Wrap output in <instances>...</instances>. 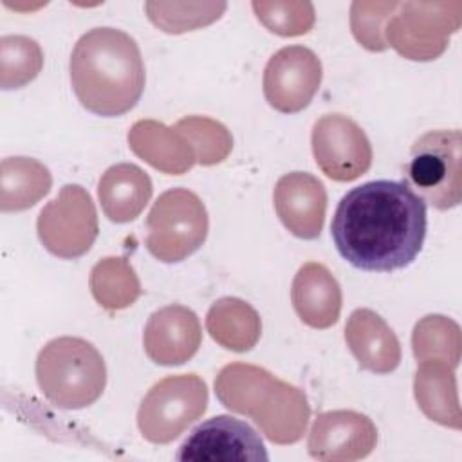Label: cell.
Masks as SVG:
<instances>
[{
    "label": "cell",
    "instance_id": "cell-10",
    "mask_svg": "<svg viewBox=\"0 0 462 462\" xmlns=\"http://www.w3.org/2000/svg\"><path fill=\"white\" fill-rule=\"evenodd\" d=\"M310 144L318 168L332 180H356L372 166V144L365 130L348 116H321L314 123Z\"/></svg>",
    "mask_w": 462,
    "mask_h": 462
},
{
    "label": "cell",
    "instance_id": "cell-18",
    "mask_svg": "<svg viewBox=\"0 0 462 462\" xmlns=\"http://www.w3.org/2000/svg\"><path fill=\"white\" fill-rule=\"evenodd\" d=\"M128 146L137 157L168 175H182L197 162L184 135L153 119L134 123L128 132Z\"/></svg>",
    "mask_w": 462,
    "mask_h": 462
},
{
    "label": "cell",
    "instance_id": "cell-16",
    "mask_svg": "<svg viewBox=\"0 0 462 462\" xmlns=\"http://www.w3.org/2000/svg\"><path fill=\"white\" fill-rule=\"evenodd\" d=\"M345 341L357 365L372 374H390L401 363V343L395 332L370 309H356L348 316Z\"/></svg>",
    "mask_w": 462,
    "mask_h": 462
},
{
    "label": "cell",
    "instance_id": "cell-29",
    "mask_svg": "<svg viewBox=\"0 0 462 462\" xmlns=\"http://www.w3.org/2000/svg\"><path fill=\"white\" fill-rule=\"evenodd\" d=\"M399 2H354L350 7V25L356 40L368 51L388 49L384 27Z\"/></svg>",
    "mask_w": 462,
    "mask_h": 462
},
{
    "label": "cell",
    "instance_id": "cell-27",
    "mask_svg": "<svg viewBox=\"0 0 462 462\" xmlns=\"http://www.w3.org/2000/svg\"><path fill=\"white\" fill-rule=\"evenodd\" d=\"M226 2L206 4H171V2H146L144 9L153 25L170 34H180L209 25L222 16Z\"/></svg>",
    "mask_w": 462,
    "mask_h": 462
},
{
    "label": "cell",
    "instance_id": "cell-6",
    "mask_svg": "<svg viewBox=\"0 0 462 462\" xmlns=\"http://www.w3.org/2000/svg\"><path fill=\"white\" fill-rule=\"evenodd\" d=\"M406 184L435 209L457 208L462 200V134L460 130H431L420 135L404 168Z\"/></svg>",
    "mask_w": 462,
    "mask_h": 462
},
{
    "label": "cell",
    "instance_id": "cell-23",
    "mask_svg": "<svg viewBox=\"0 0 462 462\" xmlns=\"http://www.w3.org/2000/svg\"><path fill=\"white\" fill-rule=\"evenodd\" d=\"M90 291L103 309L121 310L139 298L141 283L125 258L108 256L92 267Z\"/></svg>",
    "mask_w": 462,
    "mask_h": 462
},
{
    "label": "cell",
    "instance_id": "cell-2",
    "mask_svg": "<svg viewBox=\"0 0 462 462\" xmlns=\"http://www.w3.org/2000/svg\"><path fill=\"white\" fill-rule=\"evenodd\" d=\"M69 69L78 101L101 117L130 112L144 90L139 45L116 27H94L85 32L72 49Z\"/></svg>",
    "mask_w": 462,
    "mask_h": 462
},
{
    "label": "cell",
    "instance_id": "cell-8",
    "mask_svg": "<svg viewBox=\"0 0 462 462\" xmlns=\"http://www.w3.org/2000/svg\"><path fill=\"white\" fill-rule=\"evenodd\" d=\"M460 13V2H399L384 27L386 45L408 60H435L458 31Z\"/></svg>",
    "mask_w": 462,
    "mask_h": 462
},
{
    "label": "cell",
    "instance_id": "cell-26",
    "mask_svg": "<svg viewBox=\"0 0 462 462\" xmlns=\"http://www.w3.org/2000/svg\"><path fill=\"white\" fill-rule=\"evenodd\" d=\"M173 128L184 135L195 153V161L202 166H213L222 162L233 148L231 134L222 123L215 119L188 116L177 121Z\"/></svg>",
    "mask_w": 462,
    "mask_h": 462
},
{
    "label": "cell",
    "instance_id": "cell-20",
    "mask_svg": "<svg viewBox=\"0 0 462 462\" xmlns=\"http://www.w3.org/2000/svg\"><path fill=\"white\" fill-rule=\"evenodd\" d=\"M413 392L420 411L430 420L453 430L462 428L455 368L439 361L419 363Z\"/></svg>",
    "mask_w": 462,
    "mask_h": 462
},
{
    "label": "cell",
    "instance_id": "cell-24",
    "mask_svg": "<svg viewBox=\"0 0 462 462\" xmlns=\"http://www.w3.org/2000/svg\"><path fill=\"white\" fill-rule=\"evenodd\" d=\"M411 348L417 363L439 361L457 368L462 348L460 327L440 314L424 316L413 327Z\"/></svg>",
    "mask_w": 462,
    "mask_h": 462
},
{
    "label": "cell",
    "instance_id": "cell-7",
    "mask_svg": "<svg viewBox=\"0 0 462 462\" xmlns=\"http://www.w3.org/2000/svg\"><path fill=\"white\" fill-rule=\"evenodd\" d=\"M208 408V386L197 374L168 375L155 383L137 410L144 440L168 444L188 430Z\"/></svg>",
    "mask_w": 462,
    "mask_h": 462
},
{
    "label": "cell",
    "instance_id": "cell-11",
    "mask_svg": "<svg viewBox=\"0 0 462 462\" xmlns=\"http://www.w3.org/2000/svg\"><path fill=\"white\" fill-rule=\"evenodd\" d=\"M321 78V61L310 49L303 45L283 47L265 65V101L282 114L301 112L316 96Z\"/></svg>",
    "mask_w": 462,
    "mask_h": 462
},
{
    "label": "cell",
    "instance_id": "cell-21",
    "mask_svg": "<svg viewBox=\"0 0 462 462\" xmlns=\"http://www.w3.org/2000/svg\"><path fill=\"white\" fill-rule=\"evenodd\" d=\"M206 328L220 346L233 352H247L260 339L262 319L247 301L227 296L209 307Z\"/></svg>",
    "mask_w": 462,
    "mask_h": 462
},
{
    "label": "cell",
    "instance_id": "cell-25",
    "mask_svg": "<svg viewBox=\"0 0 462 462\" xmlns=\"http://www.w3.org/2000/svg\"><path fill=\"white\" fill-rule=\"evenodd\" d=\"M43 67V52L36 40L22 34L0 38V87L22 88L31 83Z\"/></svg>",
    "mask_w": 462,
    "mask_h": 462
},
{
    "label": "cell",
    "instance_id": "cell-19",
    "mask_svg": "<svg viewBox=\"0 0 462 462\" xmlns=\"http://www.w3.org/2000/svg\"><path fill=\"white\" fill-rule=\"evenodd\" d=\"M153 193L152 179L139 166L121 162L110 166L99 179L97 197L108 220L125 224L141 215Z\"/></svg>",
    "mask_w": 462,
    "mask_h": 462
},
{
    "label": "cell",
    "instance_id": "cell-4",
    "mask_svg": "<svg viewBox=\"0 0 462 462\" xmlns=\"http://www.w3.org/2000/svg\"><path fill=\"white\" fill-rule=\"evenodd\" d=\"M36 381L43 397L56 408L81 410L101 397L106 365L87 339L54 337L36 357Z\"/></svg>",
    "mask_w": 462,
    "mask_h": 462
},
{
    "label": "cell",
    "instance_id": "cell-9",
    "mask_svg": "<svg viewBox=\"0 0 462 462\" xmlns=\"http://www.w3.org/2000/svg\"><path fill=\"white\" fill-rule=\"evenodd\" d=\"M43 247L65 260H74L90 251L97 238V213L90 193L79 184H65L47 202L36 222Z\"/></svg>",
    "mask_w": 462,
    "mask_h": 462
},
{
    "label": "cell",
    "instance_id": "cell-22",
    "mask_svg": "<svg viewBox=\"0 0 462 462\" xmlns=\"http://www.w3.org/2000/svg\"><path fill=\"white\" fill-rule=\"evenodd\" d=\"M47 166L32 157H5L0 164V209L23 211L51 191Z\"/></svg>",
    "mask_w": 462,
    "mask_h": 462
},
{
    "label": "cell",
    "instance_id": "cell-3",
    "mask_svg": "<svg viewBox=\"0 0 462 462\" xmlns=\"http://www.w3.org/2000/svg\"><path fill=\"white\" fill-rule=\"evenodd\" d=\"M215 393L227 410L251 417L274 444L298 442L310 419L300 388L254 365H226L215 379Z\"/></svg>",
    "mask_w": 462,
    "mask_h": 462
},
{
    "label": "cell",
    "instance_id": "cell-13",
    "mask_svg": "<svg viewBox=\"0 0 462 462\" xmlns=\"http://www.w3.org/2000/svg\"><path fill=\"white\" fill-rule=\"evenodd\" d=\"M377 444L370 417L354 410L318 413L309 431V455L323 462H352L368 457Z\"/></svg>",
    "mask_w": 462,
    "mask_h": 462
},
{
    "label": "cell",
    "instance_id": "cell-15",
    "mask_svg": "<svg viewBox=\"0 0 462 462\" xmlns=\"http://www.w3.org/2000/svg\"><path fill=\"white\" fill-rule=\"evenodd\" d=\"M282 224L298 238L319 236L327 211V191L321 180L307 171H291L278 179L273 193Z\"/></svg>",
    "mask_w": 462,
    "mask_h": 462
},
{
    "label": "cell",
    "instance_id": "cell-17",
    "mask_svg": "<svg viewBox=\"0 0 462 462\" xmlns=\"http://www.w3.org/2000/svg\"><path fill=\"white\" fill-rule=\"evenodd\" d=\"M291 300L298 318L312 328H328L339 319L341 287L323 263L307 262L298 269Z\"/></svg>",
    "mask_w": 462,
    "mask_h": 462
},
{
    "label": "cell",
    "instance_id": "cell-12",
    "mask_svg": "<svg viewBox=\"0 0 462 462\" xmlns=\"http://www.w3.org/2000/svg\"><path fill=\"white\" fill-rule=\"evenodd\" d=\"M188 462H265L267 449L260 435L244 420L217 415L199 424L177 451Z\"/></svg>",
    "mask_w": 462,
    "mask_h": 462
},
{
    "label": "cell",
    "instance_id": "cell-1",
    "mask_svg": "<svg viewBox=\"0 0 462 462\" xmlns=\"http://www.w3.org/2000/svg\"><path fill=\"white\" fill-rule=\"evenodd\" d=\"M426 202L404 180H370L339 200L330 224L337 253L356 269L392 273L422 249Z\"/></svg>",
    "mask_w": 462,
    "mask_h": 462
},
{
    "label": "cell",
    "instance_id": "cell-5",
    "mask_svg": "<svg viewBox=\"0 0 462 462\" xmlns=\"http://www.w3.org/2000/svg\"><path fill=\"white\" fill-rule=\"evenodd\" d=\"M208 229V211L199 195L173 188L159 195L146 217V249L159 262H182L202 247Z\"/></svg>",
    "mask_w": 462,
    "mask_h": 462
},
{
    "label": "cell",
    "instance_id": "cell-14",
    "mask_svg": "<svg viewBox=\"0 0 462 462\" xmlns=\"http://www.w3.org/2000/svg\"><path fill=\"white\" fill-rule=\"evenodd\" d=\"M202 343L197 314L179 303L155 310L144 327L143 346L146 356L161 366H179L189 361Z\"/></svg>",
    "mask_w": 462,
    "mask_h": 462
},
{
    "label": "cell",
    "instance_id": "cell-28",
    "mask_svg": "<svg viewBox=\"0 0 462 462\" xmlns=\"http://www.w3.org/2000/svg\"><path fill=\"white\" fill-rule=\"evenodd\" d=\"M256 18L278 36H300L314 25L310 2H253Z\"/></svg>",
    "mask_w": 462,
    "mask_h": 462
}]
</instances>
